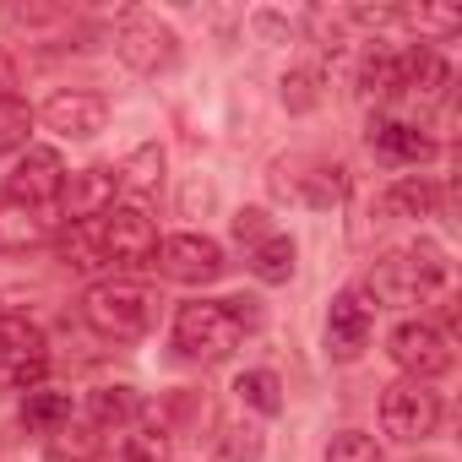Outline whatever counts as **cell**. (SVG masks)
I'll return each mask as SVG.
<instances>
[{
  "instance_id": "1",
  "label": "cell",
  "mask_w": 462,
  "mask_h": 462,
  "mask_svg": "<svg viewBox=\"0 0 462 462\" xmlns=\"http://www.w3.org/2000/svg\"><path fill=\"white\" fill-rule=\"evenodd\" d=\"M256 327H262L256 300H190L174 316V348L190 365H217V359L235 354Z\"/></svg>"
},
{
  "instance_id": "2",
  "label": "cell",
  "mask_w": 462,
  "mask_h": 462,
  "mask_svg": "<svg viewBox=\"0 0 462 462\" xmlns=\"http://www.w3.org/2000/svg\"><path fill=\"white\" fill-rule=\"evenodd\" d=\"M440 289H446V256H440L435 245H424V240L375 256V267H370V278H365V300L392 305V310H402V305H430Z\"/></svg>"
},
{
  "instance_id": "3",
  "label": "cell",
  "mask_w": 462,
  "mask_h": 462,
  "mask_svg": "<svg viewBox=\"0 0 462 462\" xmlns=\"http://www.w3.org/2000/svg\"><path fill=\"white\" fill-rule=\"evenodd\" d=\"M115 55L125 71L136 77H163L180 66V33L158 17V12H120L115 17Z\"/></svg>"
},
{
  "instance_id": "4",
  "label": "cell",
  "mask_w": 462,
  "mask_h": 462,
  "mask_svg": "<svg viewBox=\"0 0 462 462\" xmlns=\"http://www.w3.org/2000/svg\"><path fill=\"white\" fill-rule=\"evenodd\" d=\"M82 321H88L98 337H109V343H131V337L147 332L152 300H147V289L131 283V278H104V283H93V289L82 294Z\"/></svg>"
},
{
  "instance_id": "5",
  "label": "cell",
  "mask_w": 462,
  "mask_h": 462,
  "mask_svg": "<svg viewBox=\"0 0 462 462\" xmlns=\"http://www.w3.org/2000/svg\"><path fill=\"white\" fill-rule=\"evenodd\" d=\"M98 245H104V262L109 267H152L158 262V223L147 217L142 201H115L104 217H98Z\"/></svg>"
},
{
  "instance_id": "6",
  "label": "cell",
  "mask_w": 462,
  "mask_h": 462,
  "mask_svg": "<svg viewBox=\"0 0 462 462\" xmlns=\"http://www.w3.org/2000/svg\"><path fill=\"white\" fill-rule=\"evenodd\" d=\"M50 370V337L28 316H0V392H33Z\"/></svg>"
},
{
  "instance_id": "7",
  "label": "cell",
  "mask_w": 462,
  "mask_h": 462,
  "mask_svg": "<svg viewBox=\"0 0 462 462\" xmlns=\"http://www.w3.org/2000/svg\"><path fill=\"white\" fill-rule=\"evenodd\" d=\"M435 424H440V397L430 392V381H408L402 375V381H392L381 392V430L392 440H402V446L430 440Z\"/></svg>"
},
{
  "instance_id": "8",
  "label": "cell",
  "mask_w": 462,
  "mask_h": 462,
  "mask_svg": "<svg viewBox=\"0 0 462 462\" xmlns=\"http://www.w3.org/2000/svg\"><path fill=\"white\" fill-rule=\"evenodd\" d=\"M386 354L408 381H435V375L451 370V337L440 327H430V321H402L386 337Z\"/></svg>"
},
{
  "instance_id": "9",
  "label": "cell",
  "mask_w": 462,
  "mask_h": 462,
  "mask_svg": "<svg viewBox=\"0 0 462 462\" xmlns=\"http://www.w3.org/2000/svg\"><path fill=\"white\" fill-rule=\"evenodd\" d=\"M66 180H71V169H66V158H60L55 147H28V152L17 158V169L6 174V196L23 201V207H39V212H44V207L60 201Z\"/></svg>"
},
{
  "instance_id": "10",
  "label": "cell",
  "mask_w": 462,
  "mask_h": 462,
  "mask_svg": "<svg viewBox=\"0 0 462 462\" xmlns=\"http://www.w3.org/2000/svg\"><path fill=\"white\" fill-rule=\"evenodd\" d=\"M163 278H174V283H217L223 278V245L217 240H207V235H169L163 245H158V262H152Z\"/></svg>"
},
{
  "instance_id": "11",
  "label": "cell",
  "mask_w": 462,
  "mask_h": 462,
  "mask_svg": "<svg viewBox=\"0 0 462 462\" xmlns=\"http://www.w3.org/2000/svg\"><path fill=\"white\" fill-rule=\"evenodd\" d=\"M44 125L66 142H88L109 125V104L93 88H60V93L44 98Z\"/></svg>"
},
{
  "instance_id": "12",
  "label": "cell",
  "mask_w": 462,
  "mask_h": 462,
  "mask_svg": "<svg viewBox=\"0 0 462 462\" xmlns=\"http://www.w3.org/2000/svg\"><path fill=\"white\" fill-rule=\"evenodd\" d=\"M370 327H375V310H370V300L359 294V289H343L337 300H332V310H327V354L332 359H359L365 348H370Z\"/></svg>"
},
{
  "instance_id": "13",
  "label": "cell",
  "mask_w": 462,
  "mask_h": 462,
  "mask_svg": "<svg viewBox=\"0 0 462 462\" xmlns=\"http://www.w3.org/2000/svg\"><path fill=\"white\" fill-rule=\"evenodd\" d=\"M115 201H120V174H115V163L77 169V174L66 180V190H60V207H66L71 223H93V217H104Z\"/></svg>"
},
{
  "instance_id": "14",
  "label": "cell",
  "mask_w": 462,
  "mask_h": 462,
  "mask_svg": "<svg viewBox=\"0 0 462 462\" xmlns=\"http://www.w3.org/2000/svg\"><path fill=\"white\" fill-rule=\"evenodd\" d=\"M446 88H451V66H446L430 44L402 50V93H397V98H408V104H419V109H435V104L446 98Z\"/></svg>"
},
{
  "instance_id": "15",
  "label": "cell",
  "mask_w": 462,
  "mask_h": 462,
  "mask_svg": "<svg viewBox=\"0 0 462 462\" xmlns=\"http://www.w3.org/2000/svg\"><path fill=\"white\" fill-rule=\"evenodd\" d=\"M370 152H381L386 163H424V158L435 152V142H430L413 120L375 115V120H370Z\"/></svg>"
},
{
  "instance_id": "16",
  "label": "cell",
  "mask_w": 462,
  "mask_h": 462,
  "mask_svg": "<svg viewBox=\"0 0 462 462\" xmlns=\"http://www.w3.org/2000/svg\"><path fill=\"white\" fill-rule=\"evenodd\" d=\"M44 240H50V217L39 207H23L12 196H0V256H28Z\"/></svg>"
},
{
  "instance_id": "17",
  "label": "cell",
  "mask_w": 462,
  "mask_h": 462,
  "mask_svg": "<svg viewBox=\"0 0 462 462\" xmlns=\"http://www.w3.org/2000/svg\"><path fill=\"white\" fill-rule=\"evenodd\" d=\"M435 207H440V190H435L430 180H419V174H408V180H392V185L375 196V217H381V223H402V217H435Z\"/></svg>"
},
{
  "instance_id": "18",
  "label": "cell",
  "mask_w": 462,
  "mask_h": 462,
  "mask_svg": "<svg viewBox=\"0 0 462 462\" xmlns=\"http://www.w3.org/2000/svg\"><path fill=\"white\" fill-rule=\"evenodd\" d=\"M278 190H283V196H294V201H305V207H316V212H327V207H337V201H343L348 180H343V169H337V163H310V174L278 180Z\"/></svg>"
},
{
  "instance_id": "19",
  "label": "cell",
  "mask_w": 462,
  "mask_h": 462,
  "mask_svg": "<svg viewBox=\"0 0 462 462\" xmlns=\"http://www.w3.org/2000/svg\"><path fill=\"white\" fill-rule=\"evenodd\" d=\"M402 93V50H370L359 66V98L365 104H392Z\"/></svg>"
},
{
  "instance_id": "20",
  "label": "cell",
  "mask_w": 462,
  "mask_h": 462,
  "mask_svg": "<svg viewBox=\"0 0 462 462\" xmlns=\"http://www.w3.org/2000/svg\"><path fill=\"white\" fill-rule=\"evenodd\" d=\"M98 451H104V430H93L88 419H71L44 435V462H98Z\"/></svg>"
},
{
  "instance_id": "21",
  "label": "cell",
  "mask_w": 462,
  "mask_h": 462,
  "mask_svg": "<svg viewBox=\"0 0 462 462\" xmlns=\"http://www.w3.org/2000/svg\"><path fill=\"white\" fill-rule=\"evenodd\" d=\"M55 256H60L71 273H98V267H109V262H104V245H98V217H93V223H66L60 235H55Z\"/></svg>"
},
{
  "instance_id": "22",
  "label": "cell",
  "mask_w": 462,
  "mask_h": 462,
  "mask_svg": "<svg viewBox=\"0 0 462 462\" xmlns=\"http://www.w3.org/2000/svg\"><path fill=\"white\" fill-rule=\"evenodd\" d=\"M71 419H77V408H71V392H60V386H33L23 397V430H33V435H50Z\"/></svg>"
},
{
  "instance_id": "23",
  "label": "cell",
  "mask_w": 462,
  "mask_h": 462,
  "mask_svg": "<svg viewBox=\"0 0 462 462\" xmlns=\"http://www.w3.org/2000/svg\"><path fill=\"white\" fill-rule=\"evenodd\" d=\"M136 413H142V402L131 386H93L88 392V424L93 430H125Z\"/></svg>"
},
{
  "instance_id": "24",
  "label": "cell",
  "mask_w": 462,
  "mask_h": 462,
  "mask_svg": "<svg viewBox=\"0 0 462 462\" xmlns=\"http://www.w3.org/2000/svg\"><path fill=\"white\" fill-rule=\"evenodd\" d=\"M115 174H120V190H131V196L158 190V185H163V147H158V142H142Z\"/></svg>"
},
{
  "instance_id": "25",
  "label": "cell",
  "mask_w": 462,
  "mask_h": 462,
  "mask_svg": "<svg viewBox=\"0 0 462 462\" xmlns=\"http://www.w3.org/2000/svg\"><path fill=\"white\" fill-rule=\"evenodd\" d=\"M294 240L289 235H267L256 251H251V273L262 278V283H289L294 278Z\"/></svg>"
},
{
  "instance_id": "26",
  "label": "cell",
  "mask_w": 462,
  "mask_h": 462,
  "mask_svg": "<svg viewBox=\"0 0 462 462\" xmlns=\"http://www.w3.org/2000/svg\"><path fill=\"white\" fill-rule=\"evenodd\" d=\"M262 457H267V435L256 424H223L212 462H262Z\"/></svg>"
},
{
  "instance_id": "27",
  "label": "cell",
  "mask_w": 462,
  "mask_h": 462,
  "mask_svg": "<svg viewBox=\"0 0 462 462\" xmlns=\"http://www.w3.org/2000/svg\"><path fill=\"white\" fill-rule=\"evenodd\" d=\"M235 392H240V402H245V408H256L262 419L283 413V381H278L273 370H245V375L235 381Z\"/></svg>"
},
{
  "instance_id": "28",
  "label": "cell",
  "mask_w": 462,
  "mask_h": 462,
  "mask_svg": "<svg viewBox=\"0 0 462 462\" xmlns=\"http://www.w3.org/2000/svg\"><path fill=\"white\" fill-rule=\"evenodd\" d=\"M33 136V109L17 93H0V152H28Z\"/></svg>"
},
{
  "instance_id": "29",
  "label": "cell",
  "mask_w": 462,
  "mask_h": 462,
  "mask_svg": "<svg viewBox=\"0 0 462 462\" xmlns=\"http://www.w3.org/2000/svg\"><path fill=\"white\" fill-rule=\"evenodd\" d=\"M283 104H289L294 115L316 109V104H321V71H316V66H294V71H283Z\"/></svg>"
},
{
  "instance_id": "30",
  "label": "cell",
  "mask_w": 462,
  "mask_h": 462,
  "mask_svg": "<svg viewBox=\"0 0 462 462\" xmlns=\"http://www.w3.org/2000/svg\"><path fill=\"white\" fill-rule=\"evenodd\" d=\"M327 462H386V457H381V446L365 430H343V435H332Z\"/></svg>"
},
{
  "instance_id": "31",
  "label": "cell",
  "mask_w": 462,
  "mask_h": 462,
  "mask_svg": "<svg viewBox=\"0 0 462 462\" xmlns=\"http://www.w3.org/2000/svg\"><path fill=\"white\" fill-rule=\"evenodd\" d=\"M402 23H408V28H419V33L451 39V33L462 28V12H451V6H419V12H413V6H408V12H402Z\"/></svg>"
},
{
  "instance_id": "32",
  "label": "cell",
  "mask_w": 462,
  "mask_h": 462,
  "mask_svg": "<svg viewBox=\"0 0 462 462\" xmlns=\"http://www.w3.org/2000/svg\"><path fill=\"white\" fill-rule=\"evenodd\" d=\"M0 23L6 28H55V23H66V6H0Z\"/></svg>"
},
{
  "instance_id": "33",
  "label": "cell",
  "mask_w": 462,
  "mask_h": 462,
  "mask_svg": "<svg viewBox=\"0 0 462 462\" xmlns=\"http://www.w3.org/2000/svg\"><path fill=\"white\" fill-rule=\"evenodd\" d=\"M305 28L327 44V50H337L343 44V33H348V17L343 12H327V6H316V12H305Z\"/></svg>"
},
{
  "instance_id": "34",
  "label": "cell",
  "mask_w": 462,
  "mask_h": 462,
  "mask_svg": "<svg viewBox=\"0 0 462 462\" xmlns=\"http://www.w3.org/2000/svg\"><path fill=\"white\" fill-rule=\"evenodd\" d=\"M267 235H273V228H267V212H262V207H245V212H235V240H245V245L256 251Z\"/></svg>"
}]
</instances>
